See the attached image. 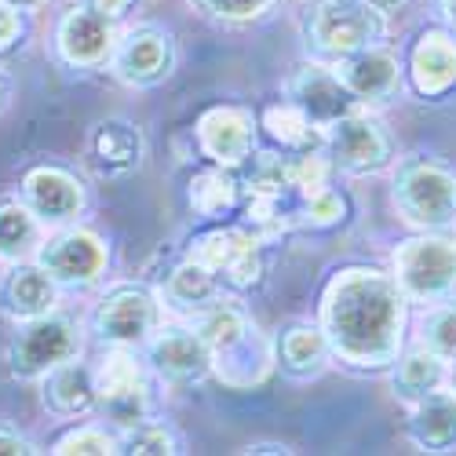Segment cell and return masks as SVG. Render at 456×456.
<instances>
[{
  "mask_svg": "<svg viewBox=\"0 0 456 456\" xmlns=\"http://www.w3.org/2000/svg\"><path fill=\"white\" fill-rule=\"evenodd\" d=\"M409 296L376 267L336 271L322 292V332L329 351L351 369H387L405 339Z\"/></svg>",
  "mask_w": 456,
  "mask_h": 456,
  "instance_id": "cell-1",
  "label": "cell"
},
{
  "mask_svg": "<svg viewBox=\"0 0 456 456\" xmlns=\"http://www.w3.org/2000/svg\"><path fill=\"white\" fill-rule=\"evenodd\" d=\"M198 332L205 336V344L212 351V372L223 379L226 387H252L271 372L274 351L259 336L256 322L245 314V307L231 299L212 303L208 311L198 314Z\"/></svg>",
  "mask_w": 456,
  "mask_h": 456,
  "instance_id": "cell-2",
  "label": "cell"
},
{
  "mask_svg": "<svg viewBox=\"0 0 456 456\" xmlns=\"http://www.w3.org/2000/svg\"><path fill=\"white\" fill-rule=\"evenodd\" d=\"M387 37V15L365 0H314L303 15V41L318 62H339Z\"/></svg>",
  "mask_w": 456,
  "mask_h": 456,
  "instance_id": "cell-3",
  "label": "cell"
},
{
  "mask_svg": "<svg viewBox=\"0 0 456 456\" xmlns=\"http://www.w3.org/2000/svg\"><path fill=\"white\" fill-rule=\"evenodd\" d=\"M391 194L398 212L420 231L456 226V172L435 158H405L395 172Z\"/></svg>",
  "mask_w": 456,
  "mask_h": 456,
  "instance_id": "cell-4",
  "label": "cell"
},
{
  "mask_svg": "<svg viewBox=\"0 0 456 456\" xmlns=\"http://www.w3.org/2000/svg\"><path fill=\"white\" fill-rule=\"evenodd\" d=\"M81 329L66 314H41V318H26L12 344H8V369L19 379H45L52 369L66 365L81 354Z\"/></svg>",
  "mask_w": 456,
  "mask_h": 456,
  "instance_id": "cell-5",
  "label": "cell"
},
{
  "mask_svg": "<svg viewBox=\"0 0 456 456\" xmlns=\"http://www.w3.org/2000/svg\"><path fill=\"white\" fill-rule=\"evenodd\" d=\"M395 281L416 303H442L456 292V238L428 231L395 248Z\"/></svg>",
  "mask_w": 456,
  "mask_h": 456,
  "instance_id": "cell-6",
  "label": "cell"
},
{
  "mask_svg": "<svg viewBox=\"0 0 456 456\" xmlns=\"http://www.w3.org/2000/svg\"><path fill=\"white\" fill-rule=\"evenodd\" d=\"M150 376L146 365L132 354V347H113L102 365H95V409L106 420L128 431L142 420H150Z\"/></svg>",
  "mask_w": 456,
  "mask_h": 456,
  "instance_id": "cell-7",
  "label": "cell"
},
{
  "mask_svg": "<svg viewBox=\"0 0 456 456\" xmlns=\"http://www.w3.org/2000/svg\"><path fill=\"white\" fill-rule=\"evenodd\" d=\"M325 146L332 154V168L347 175H376L395 161V142L387 128L379 125L372 113L351 110L325 128Z\"/></svg>",
  "mask_w": 456,
  "mask_h": 456,
  "instance_id": "cell-8",
  "label": "cell"
},
{
  "mask_svg": "<svg viewBox=\"0 0 456 456\" xmlns=\"http://www.w3.org/2000/svg\"><path fill=\"white\" fill-rule=\"evenodd\" d=\"M92 332L110 347H139L158 332V296L142 285H118L92 311Z\"/></svg>",
  "mask_w": 456,
  "mask_h": 456,
  "instance_id": "cell-9",
  "label": "cell"
},
{
  "mask_svg": "<svg viewBox=\"0 0 456 456\" xmlns=\"http://www.w3.org/2000/svg\"><path fill=\"white\" fill-rule=\"evenodd\" d=\"M113 77L128 88H158L175 69V41L161 26H135L113 48Z\"/></svg>",
  "mask_w": 456,
  "mask_h": 456,
  "instance_id": "cell-10",
  "label": "cell"
},
{
  "mask_svg": "<svg viewBox=\"0 0 456 456\" xmlns=\"http://www.w3.org/2000/svg\"><path fill=\"white\" fill-rule=\"evenodd\" d=\"M106 263H110L106 241L92 231H62L37 248V267H45L52 281L62 289L95 285L106 274Z\"/></svg>",
  "mask_w": 456,
  "mask_h": 456,
  "instance_id": "cell-11",
  "label": "cell"
},
{
  "mask_svg": "<svg viewBox=\"0 0 456 456\" xmlns=\"http://www.w3.org/2000/svg\"><path fill=\"white\" fill-rule=\"evenodd\" d=\"M146 362L161 379L168 384H198L212 372V351L205 344V336L186 325H168V329H158L154 336L146 339Z\"/></svg>",
  "mask_w": 456,
  "mask_h": 456,
  "instance_id": "cell-12",
  "label": "cell"
},
{
  "mask_svg": "<svg viewBox=\"0 0 456 456\" xmlns=\"http://www.w3.org/2000/svg\"><path fill=\"white\" fill-rule=\"evenodd\" d=\"M198 146L212 165L238 172L256 150V118L245 106H212L198 118Z\"/></svg>",
  "mask_w": 456,
  "mask_h": 456,
  "instance_id": "cell-13",
  "label": "cell"
},
{
  "mask_svg": "<svg viewBox=\"0 0 456 456\" xmlns=\"http://www.w3.org/2000/svg\"><path fill=\"white\" fill-rule=\"evenodd\" d=\"M336 77L347 85V92L358 99V102H391L398 99L402 92V55L395 48H387L384 41L379 45H369L347 59L332 62Z\"/></svg>",
  "mask_w": 456,
  "mask_h": 456,
  "instance_id": "cell-14",
  "label": "cell"
},
{
  "mask_svg": "<svg viewBox=\"0 0 456 456\" xmlns=\"http://www.w3.org/2000/svg\"><path fill=\"white\" fill-rule=\"evenodd\" d=\"M118 22L102 19L99 12L85 8H69L59 26H55V48L62 55V62L77 66V69H99L113 59V48H118Z\"/></svg>",
  "mask_w": 456,
  "mask_h": 456,
  "instance_id": "cell-15",
  "label": "cell"
},
{
  "mask_svg": "<svg viewBox=\"0 0 456 456\" xmlns=\"http://www.w3.org/2000/svg\"><path fill=\"white\" fill-rule=\"evenodd\" d=\"M289 102H296L314 125L329 128L332 121L347 118L351 110H358L362 102L347 92V85L336 77V69L325 62H303L292 77H289Z\"/></svg>",
  "mask_w": 456,
  "mask_h": 456,
  "instance_id": "cell-16",
  "label": "cell"
},
{
  "mask_svg": "<svg viewBox=\"0 0 456 456\" xmlns=\"http://www.w3.org/2000/svg\"><path fill=\"white\" fill-rule=\"evenodd\" d=\"M142 154H146V142H142V132L125 121V118H106V121H95L88 128V139H85V161L95 175L102 179H121V175H132L139 165H142Z\"/></svg>",
  "mask_w": 456,
  "mask_h": 456,
  "instance_id": "cell-17",
  "label": "cell"
},
{
  "mask_svg": "<svg viewBox=\"0 0 456 456\" xmlns=\"http://www.w3.org/2000/svg\"><path fill=\"white\" fill-rule=\"evenodd\" d=\"M22 201L29 205V212L37 219H41V226H62L69 219H77V212L85 208V190L66 168L41 165V168L26 172Z\"/></svg>",
  "mask_w": 456,
  "mask_h": 456,
  "instance_id": "cell-18",
  "label": "cell"
},
{
  "mask_svg": "<svg viewBox=\"0 0 456 456\" xmlns=\"http://www.w3.org/2000/svg\"><path fill=\"white\" fill-rule=\"evenodd\" d=\"M409 81L424 99H442L456 88V33L452 29H428L416 37L409 52Z\"/></svg>",
  "mask_w": 456,
  "mask_h": 456,
  "instance_id": "cell-19",
  "label": "cell"
},
{
  "mask_svg": "<svg viewBox=\"0 0 456 456\" xmlns=\"http://www.w3.org/2000/svg\"><path fill=\"white\" fill-rule=\"evenodd\" d=\"M409 442L424 452H456V391H431L409 405Z\"/></svg>",
  "mask_w": 456,
  "mask_h": 456,
  "instance_id": "cell-20",
  "label": "cell"
},
{
  "mask_svg": "<svg viewBox=\"0 0 456 456\" xmlns=\"http://www.w3.org/2000/svg\"><path fill=\"white\" fill-rule=\"evenodd\" d=\"M59 303V285L52 281V274L45 267H12L0 281V311L12 314L15 322H26V318H41L48 311H55Z\"/></svg>",
  "mask_w": 456,
  "mask_h": 456,
  "instance_id": "cell-21",
  "label": "cell"
},
{
  "mask_svg": "<svg viewBox=\"0 0 456 456\" xmlns=\"http://www.w3.org/2000/svg\"><path fill=\"white\" fill-rule=\"evenodd\" d=\"M41 402L52 416H59V420H73V416L92 412L95 409V369L77 362V358L52 369L45 376Z\"/></svg>",
  "mask_w": 456,
  "mask_h": 456,
  "instance_id": "cell-22",
  "label": "cell"
},
{
  "mask_svg": "<svg viewBox=\"0 0 456 456\" xmlns=\"http://www.w3.org/2000/svg\"><path fill=\"white\" fill-rule=\"evenodd\" d=\"M165 303L179 314H201L208 311L212 303L223 299V278L216 271H208L205 263H198L194 256H186L183 263L165 274V289H161Z\"/></svg>",
  "mask_w": 456,
  "mask_h": 456,
  "instance_id": "cell-23",
  "label": "cell"
},
{
  "mask_svg": "<svg viewBox=\"0 0 456 456\" xmlns=\"http://www.w3.org/2000/svg\"><path fill=\"white\" fill-rule=\"evenodd\" d=\"M445 376H449V365L438 351H431L424 339L416 347H409L398 365H395V376H391V387H395V398L412 405V402H420L428 398L431 391L445 387Z\"/></svg>",
  "mask_w": 456,
  "mask_h": 456,
  "instance_id": "cell-24",
  "label": "cell"
},
{
  "mask_svg": "<svg viewBox=\"0 0 456 456\" xmlns=\"http://www.w3.org/2000/svg\"><path fill=\"white\" fill-rule=\"evenodd\" d=\"M329 339L322 332V325H289L278 339V351H274V362L296 376V379H307V376H318L329 362Z\"/></svg>",
  "mask_w": 456,
  "mask_h": 456,
  "instance_id": "cell-25",
  "label": "cell"
},
{
  "mask_svg": "<svg viewBox=\"0 0 456 456\" xmlns=\"http://www.w3.org/2000/svg\"><path fill=\"white\" fill-rule=\"evenodd\" d=\"M263 132L289 154H314L325 146V128L314 125L296 102H278L263 110Z\"/></svg>",
  "mask_w": 456,
  "mask_h": 456,
  "instance_id": "cell-26",
  "label": "cell"
},
{
  "mask_svg": "<svg viewBox=\"0 0 456 456\" xmlns=\"http://www.w3.org/2000/svg\"><path fill=\"white\" fill-rule=\"evenodd\" d=\"M186 198H190V208H194L198 216L205 219H216V216H226V212H234L238 201H241V183L231 168H208V172H198L194 179H190V190H186Z\"/></svg>",
  "mask_w": 456,
  "mask_h": 456,
  "instance_id": "cell-27",
  "label": "cell"
},
{
  "mask_svg": "<svg viewBox=\"0 0 456 456\" xmlns=\"http://www.w3.org/2000/svg\"><path fill=\"white\" fill-rule=\"evenodd\" d=\"M41 234V219L29 212L26 201H0V256L22 259Z\"/></svg>",
  "mask_w": 456,
  "mask_h": 456,
  "instance_id": "cell-28",
  "label": "cell"
},
{
  "mask_svg": "<svg viewBox=\"0 0 456 456\" xmlns=\"http://www.w3.org/2000/svg\"><path fill=\"white\" fill-rule=\"evenodd\" d=\"M121 452H139V456H150V452H183V438L165 420H142V424L121 431Z\"/></svg>",
  "mask_w": 456,
  "mask_h": 456,
  "instance_id": "cell-29",
  "label": "cell"
},
{
  "mask_svg": "<svg viewBox=\"0 0 456 456\" xmlns=\"http://www.w3.org/2000/svg\"><path fill=\"white\" fill-rule=\"evenodd\" d=\"M52 452L59 456H102V452H121V431L113 435L99 424H88V428H77V431H69L62 435Z\"/></svg>",
  "mask_w": 456,
  "mask_h": 456,
  "instance_id": "cell-30",
  "label": "cell"
},
{
  "mask_svg": "<svg viewBox=\"0 0 456 456\" xmlns=\"http://www.w3.org/2000/svg\"><path fill=\"white\" fill-rule=\"evenodd\" d=\"M420 339H424L431 351H438L445 362H456V303L442 299V307H435L424 318Z\"/></svg>",
  "mask_w": 456,
  "mask_h": 456,
  "instance_id": "cell-31",
  "label": "cell"
},
{
  "mask_svg": "<svg viewBox=\"0 0 456 456\" xmlns=\"http://www.w3.org/2000/svg\"><path fill=\"white\" fill-rule=\"evenodd\" d=\"M344 216H347V201H344V194H339V190H332V186H325V190H318V194H311L307 201H303V208H299V219L307 223V226H336Z\"/></svg>",
  "mask_w": 456,
  "mask_h": 456,
  "instance_id": "cell-32",
  "label": "cell"
},
{
  "mask_svg": "<svg viewBox=\"0 0 456 456\" xmlns=\"http://www.w3.org/2000/svg\"><path fill=\"white\" fill-rule=\"evenodd\" d=\"M194 4L205 15L223 19V22H248V19H259L267 12L271 0H194Z\"/></svg>",
  "mask_w": 456,
  "mask_h": 456,
  "instance_id": "cell-33",
  "label": "cell"
},
{
  "mask_svg": "<svg viewBox=\"0 0 456 456\" xmlns=\"http://www.w3.org/2000/svg\"><path fill=\"white\" fill-rule=\"evenodd\" d=\"M22 37V19H19V8L4 4L0 0V52H12Z\"/></svg>",
  "mask_w": 456,
  "mask_h": 456,
  "instance_id": "cell-34",
  "label": "cell"
},
{
  "mask_svg": "<svg viewBox=\"0 0 456 456\" xmlns=\"http://www.w3.org/2000/svg\"><path fill=\"white\" fill-rule=\"evenodd\" d=\"M29 452H37L33 442L26 435H19L12 424L0 420V456H29Z\"/></svg>",
  "mask_w": 456,
  "mask_h": 456,
  "instance_id": "cell-35",
  "label": "cell"
},
{
  "mask_svg": "<svg viewBox=\"0 0 456 456\" xmlns=\"http://www.w3.org/2000/svg\"><path fill=\"white\" fill-rule=\"evenodd\" d=\"M85 4L110 22H121V19H128V12L139 4V0H85Z\"/></svg>",
  "mask_w": 456,
  "mask_h": 456,
  "instance_id": "cell-36",
  "label": "cell"
},
{
  "mask_svg": "<svg viewBox=\"0 0 456 456\" xmlns=\"http://www.w3.org/2000/svg\"><path fill=\"white\" fill-rule=\"evenodd\" d=\"M365 4H372L379 15H395V12L409 8V0H365Z\"/></svg>",
  "mask_w": 456,
  "mask_h": 456,
  "instance_id": "cell-37",
  "label": "cell"
},
{
  "mask_svg": "<svg viewBox=\"0 0 456 456\" xmlns=\"http://www.w3.org/2000/svg\"><path fill=\"white\" fill-rule=\"evenodd\" d=\"M442 19H445L449 29L456 33V0H442Z\"/></svg>",
  "mask_w": 456,
  "mask_h": 456,
  "instance_id": "cell-38",
  "label": "cell"
},
{
  "mask_svg": "<svg viewBox=\"0 0 456 456\" xmlns=\"http://www.w3.org/2000/svg\"><path fill=\"white\" fill-rule=\"evenodd\" d=\"M8 102H12V81L4 77V73H0V113H4Z\"/></svg>",
  "mask_w": 456,
  "mask_h": 456,
  "instance_id": "cell-39",
  "label": "cell"
},
{
  "mask_svg": "<svg viewBox=\"0 0 456 456\" xmlns=\"http://www.w3.org/2000/svg\"><path fill=\"white\" fill-rule=\"evenodd\" d=\"M4 4L19 8V12H29V8H37V4H45V0H4Z\"/></svg>",
  "mask_w": 456,
  "mask_h": 456,
  "instance_id": "cell-40",
  "label": "cell"
},
{
  "mask_svg": "<svg viewBox=\"0 0 456 456\" xmlns=\"http://www.w3.org/2000/svg\"><path fill=\"white\" fill-rule=\"evenodd\" d=\"M245 452H289L285 445H248Z\"/></svg>",
  "mask_w": 456,
  "mask_h": 456,
  "instance_id": "cell-41",
  "label": "cell"
}]
</instances>
